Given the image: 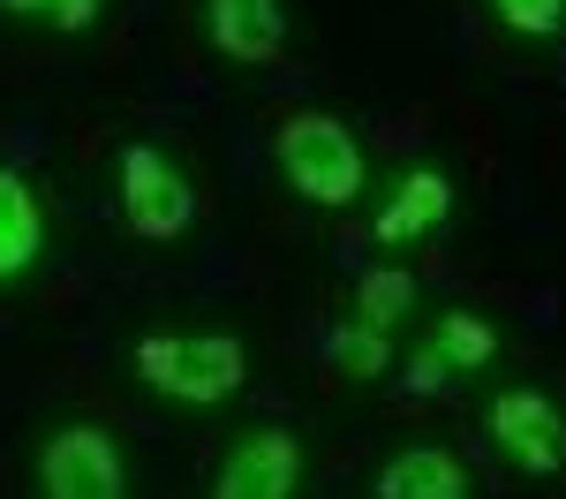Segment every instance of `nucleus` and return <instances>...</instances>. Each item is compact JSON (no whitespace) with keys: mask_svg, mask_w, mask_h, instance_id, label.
Listing matches in <instances>:
<instances>
[{"mask_svg":"<svg viewBox=\"0 0 566 499\" xmlns=\"http://www.w3.org/2000/svg\"><path fill=\"white\" fill-rule=\"evenodd\" d=\"M39 258V205H31V189L0 167V280L8 272H23Z\"/></svg>","mask_w":566,"mask_h":499,"instance_id":"nucleus-11","label":"nucleus"},{"mask_svg":"<svg viewBox=\"0 0 566 499\" xmlns=\"http://www.w3.org/2000/svg\"><path fill=\"white\" fill-rule=\"evenodd\" d=\"M122 212H129L144 235H181L189 212H197V197H189V181L167 152H151V144H129L122 152Z\"/></svg>","mask_w":566,"mask_h":499,"instance_id":"nucleus-3","label":"nucleus"},{"mask_svg":"<svg viewBox=\"0 0 566 499\" xmlns=\"http://www.w3.org/2000/svg\"><path fill=\"white\" fill-rule=\"evenodd\" d=\"M280 175L295 181L310 205H348L355 189H363V152H355V136L340 129V122L295 114V122L280 129Z\"/></svg>","mask_w":566,"mask_h":499,"instance_id":"nucleus-2","label":"nucleus"},{"mask_svg":"<svg viewBox=\"0 0 566 499\" xmlns=\"http://www.w3.org/2000/svg\"><path fill=\"white\" fill-rule=\"evenodd\" d=\"M39 485L45 499H122V454L106 432H61L39 461Z\"/></svg>","mask_w":566,"mask_h":499,"instance_id":"nucleus-4","label":"nucleus"},{"mask_svg":"<svg viewBox=\"0 0 566 499\" xmlns=\"http://www.w3.org/2000/svg\"><path fill=\"white\" fill-rule=\"evenodd\" d=\"M408 303H416V280H408V272H370V280H363V288H355V318H363V325H378V333H386L392 318L408 311Z\"/></svg>","mask_w":566,"mask_h":499,"instance_id":"nucleus-12","label":"nucleus"},{"mask_svg":"<svg viewBox=\"0 0 566 499\" xmlns=\"http://www.w3.org/2000/svg\"><path fill=\"white\" fill-rule=\"evenodd\" d=\"M491 349H499V333H491L483 318L446 311V318H438V333H431V349H416V363H408V386H416V394H438L453 371H483Z\"/></svg>","mask_w":566,"mask_h":499,"instance_id":"nucleus-6","label":"nucleus"},{"mask_svg":"<svg viewBox=\"0 0 566 499\" xmlns=\"http://www.w3.org/2000/svg\"><path fill=\"white\" fill-rule=\"evenodd\" d=\"M446 205H453V189H446V175H408L400 189H392V205L378 212V242H408V235H423V227L446 220Z\"/></svg>","mask_w":566,"mask_h":499,"instance_id":"nucleus-10","label":"nucleus"},{"mask_svg":"<svg viewBox=\"0 0 566 499\" xmlns=\"http://www.w3.org/2000/svg\"><path fill=\"white\" fill-rule=\"evenodd\" d=\"M136 371L175 402H227L242 386V341L227 333H159L136 349Z\"/></svg>","mask_w":566,"mask_h":499,"instance_id":"nucleus-1","label":"nucleus"},{"mask_svg":"<svg viewBox=\"0 0 566 499\" xmlns=\"http://www.w3.org/2000/svg\"><path fill=\"white\" fill-rule=\"evenodd\" d=\"M212 15V45L227 61H272L280 53V0H205Z\"/></svg>","mask_w":566,"mask_h":499,"instance_id":"nucleus-8","label":"nucleus"},{"mask_svg":"<svg viewBox=\"0 0 566 499\" xmlns=\"http://www.w3.org/2000/svg\"><path fill=\"white\" fill-rule=\"evenodd\" d=\"M333 363L355 371V378H378V371H386V333H378V325H363V318H348V325L333 333Z\"/></svg>","mask_w":566,"mask_h":499,"instance_id":"nucleus-13","label":"nucleus"},{"mask_svg":"<svg viewBox=\"0 0 566 499\" xmlns=\"http://www.w3.org/2000/svg\"><path fill=\"white\" fill-rule=\"evenodd\" d=\"M295 439L287 432H258V439H242V447L227 454V469H219V499H287L295 492Z\"/></svg>","mask_w":566,"mask_h":499,"instance_id":"nucleus-7","label":"nucleus"},{"mask_svg":"<svg viewBox=\"0 0 566 499\" xmlns=\"http://www.w3.org/2000/svg\"><path fill=\"white\" fill-rule=\"evenodd\" d=\"M0 8L31 15V23H61V31H84L91 15H98V0H0Z\"/></svg>","mask_w":566,"mask_h":499,"instance_id":"nucleus-14","label":"nucleus"},{"mask_svg":"<svg viewBox=\"0 0 566 499\" xmlns=\"http://www.w3.org/2000/svg\"><path fill=\"white\" fill-rule=\"evenodd\" d=\"M491 8H499L514 31H536V39H544V31H559V0H491Z\"/></svg>","mask_w":566,"mask_h":499,"instance_id":"nucleus-15","label":"nucleus"},{"mask_svg":"<svg viewBox=\"0 0 566 499\" xmlns=\"http://www.w3.org/2000/svg\"><path fill=\"white\" fill-rule=\"evenodd\" d=\"M491 432L522 469H559L566 461V416L544 394H499L491 402Z\"/></svg>","mask_w":566,"mask_h":499,"instance_id":"nucleus-5","label":"nucleus"},{"mask_svg":"<svg viewBox=\"0 0 566 499\" xmlns=\"http://www.w3.org/2000/svg\"><path fill=\"white\" fill-rule=\"evenodd\" d=\"M378 499H469V477H461L453 454L416 447V454H392V461H386Z\"/></svg>","mask_w":566,"mask_h":499,"instance_id":"nucleus-9","label":"nucleus"}]
</instances>
